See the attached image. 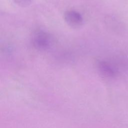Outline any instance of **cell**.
I'll return each mask as SVG.
<instances>
[{"instance_id":"277c9868","label":"cell","mask_w":128,"mask_h":128,"mask_svg":"<svg viewBox=\"0 0 128 128\" xmlns=\"http://www.w3.org/2000/svg\"><path fill=\"white\" fill-rule=\"evenodd\" d=\"M14 1L19 6H25L29 4L30 0H14Z\"/></svg>"},{"instance_id":"3957f363","label":"cell","mask_w":128,"mask_h":128,"mask_svg":"<svg viewBox=\"0 0 128 128\" xmlns=\"http://www.w3.org/2000/svg\"><path fill=\"white\" fill-rule=\"evenodd\" d=\"M99 67L102 72L106 76L110 77L114 76L116 74V71L114 70V68L108 64L104 62H100Z\"/></svg>"},{"instance_id":"6da1fadb","label":"cell","mask_w":128,"mask_h":128,"mask_svg":"<svg viewBox=\"0 0 128 128\" xmlns=\"http://www.w3.org/2000/svg\"><path fill=\"white\" fill-rule=\"evenodd\" d=\"M66 22L70 26L76 28L80 27L82 24V18L81 14L74 10H68L64 14Z\"/></svg>"},{"instance_id":"7a4b0ae2","label":"cell","mask_w":128,"mask_h":128,"mask_svg":"<svg viewBox=\"0 0 128 128\" xmlns=\"http://www.w3.org/2000/svg\"><path fill=\"white\" fill-rule=\"evenodd\" d=\"M32 39L34 45L40 48H46L50 43L49 36L47 34L42 31L36 32L34 34Z\"/></svg>"}]
</instances>
